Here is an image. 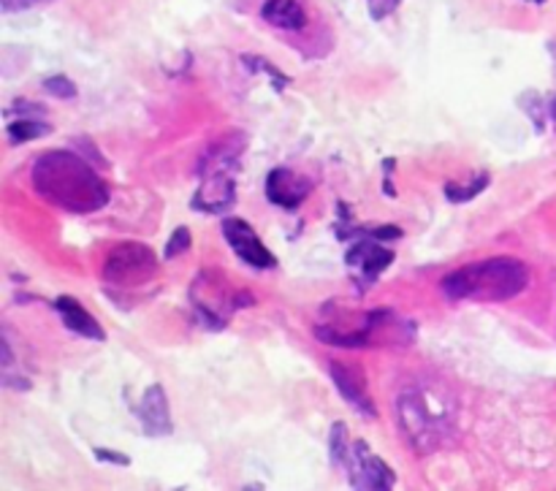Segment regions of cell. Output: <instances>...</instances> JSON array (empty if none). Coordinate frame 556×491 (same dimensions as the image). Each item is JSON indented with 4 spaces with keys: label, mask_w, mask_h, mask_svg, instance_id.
<instances>
[{
    "label": "cell",
    "mask_w": 556,
    "mask_h": 491,
    "mask_svg": "<svg viewBox=\"0 0 556 491\" xmlns=\"http://www.w3.org/2000/svg\"><path fill=\"white\" fill-rule=\"evenodd\" d=\"M33 188L43 201L76 215L98 212L112 196L87 158L65 150H52L38 158L33 166Z\"/></svg>",
    "instance_id": "1"
},
{
    "label": "cell",
    "mask_w": 556,
    "mask_h": 491,
    "mask_svg": "<svg viewBox=\"0 0 556 491\" xmlns=\"http://www.w3.org/2000/svg\"><path fill=\"white\" fill-rule=\"evenodd\" d=\"M530 286V266L519 259H489L448 272L440 282L454 302H508Z\"/></svg>",
    "instance_id": "2"
},
{
    "label": "cell",
    "mask_w": 556,
    "mask_h": 491,
    "mask_svg": "<svg viewBox=\"0 0 556 491\" xmlns=\"http://www.w3.org/2000/svg\"><path fill=\"white\" fill-rule=\"evenodd\" d=\"M402 435L418 454H432L454 435V411L432 389H405L396 400Z\"/></svg>",
    "instance_id": "3"
},
{
    "label": "cell",
    "mask_w": 556,
    "mask_h": 491,
    "mask_svg": "<svg viewBox=\"0 0 556 491\" xmlns=\"http://www.w3.org/2000/svg\"><path fill=\"white\" fill-rule=\"evenodd\" d=\"M239 155H242V141L223 139L220 144L212 147L199 163L201 182L199 190L193 193V201L190 206L199 212H206V215H223L233 206L237 201V174Z\"/></svg>",
    "instance_id": "4"
},
{
    "label": "cell",
    "mask_w": 556,
    "mask_h": 491,
    "mask_svg": "<svg viewBox=\"0 0 556 491\" xmlns=\"http://www.w3.org/2000/svg\"><path fill=\"white\" fill-rule=\"evenodd\" d=\"M190 302H193L195 315H199L206 329L220 331L226 329L231 315L242 310L244 304L253 302V299L248 293H233L223 272L204 269L199 272V277L190 286Z\"/></svg>",
    "instance_id": "5"
},
{
    "label": "cell",
    "mask_w": 556,
    "mask_h": 491,
    "mask_svg": "<svg viewBox=\"0 0 556 491\" xmlns=\"http://www.w3.org/2000/svg\"><path fill=\"white\" fill-rule=\"evenodd\" d=\"M157 272V255L141 242H123L103 261V280L117 288H139Z\"/></svg>",
    "instance_id": "6"
},
{
    "label": "cell",
    "mask_w": 556,
    "mask_h": 491,
    "mask_svg": "<svg viewBox=\"0 0 556 491\" xmlns=\"http://www.w3.org/2000/svg\"><path fill=\"white\" fill-rule=\"evenodd\" d=\"M345 473L356 491H394L396 473L375 451H369L364 440L353 443Z\"/></svg>",
    "instance_id": "7"
},
{
    "label": "cell",
    "mask_w": 556,
    "mask_h": 491,
    "mask_svg": "<svg viewBox=\"0 0 556 491\" xmlns=\"http://www.w3.org/2000/svg\"><path fill=\"white\" fill-rule=\"evenodd\" d=\"M223 237L231 244L233 253L239 255V261H244L253 269H275L277 266V259L271 255V250L261 242L253 226L248 221H242V217H226L223 221Z\"/></svg>",
    "instance_id": "8"
},
{
    "label": "cell",
    "mask_w": 556,
    "mask_h": 491,
    "mask_svg": "<svg viewBox=\"0 0 556 491\" xmlns=\"http://www.w3.org/2000/svg\"><path fill=\"white\" fill-rule=\"evenodd\" d=\"M394 250L386 248V242H378L372 237H362V239H353L351 248L345 253V264L351 266L356 280L362 286H369V282L378 280L391 264H394Z\"/></svg>",
    "instance_id": "9"
},
{
    "label": "cell",
    "mask_w": 556,
    "mask_h": 491,
    "mask_svg": "<svg viewBox=\"0 0 556 491\" xmlns=\"http://www.w3.org/2000/svg\"><path fill=\"white\" fill-rule=\"evenodd\" d=\"M329 373H331V380H334V386L340 389L342 400H345L348 405L356 407V411L367 418L378 416V407H375L372 396H369L362 369L353 367V364L331 362Z\"/></svg>",
    "instance_id": "10"
},
{
    "label": "cell",
    "mask_w": 556,
    "mask_h": 491,
    "mask_svg": "<svg viewBox=\"0 0 556 491\" xmlns=\"http://www.w3.org/2000/svg\"><path fill=\"white\" fill-rule=\"evenodd\" d=\"M136 413H139L141 429H144L147 438H166V435L174 432L172 411H168V396L161 383L150 386V389L144 391Z\"/></svg>",
    "instance_id": "11"
},
{
    "label": "cell",
    "mask_w": 556,
    "mask_h": 491,
    "mask_svg": "<svg viewBox=\"0 0 556 491\" xmlns=\"http://www.w3.org/2000/svg\"><path fill=\"white\" fill-rule=\"evenodd\" d=\"M309 193V182L291 168H275L266 177V199L282 210H296Z\"/></svg>",
    "instance_id": "12"
},
{
    "label": "cell",
    "mask_w": 556,
    "mask_h": 491,
    "mask_svg": "<svg viewBox=\"0 0 556 491\" xmlns=\"http://www.w3.org/2000/svg\"><path fill=\"white\" fill-rule=\"evenodd\" d=\"M54 310H58V315L63 318L65 329L74 331L76 337H85V340H96V342L106 340L101 324H98V320L92 318V315L87 313L74 297H60L58 302H54Z\"/></svg>",
    "instance_id": "13"
},
{
    "label": "cell",
    "mask_w": 556,
    "mask_h": 491,
    "mask_svg": "<svg viewBox=\"0 0 556 491\" xmlns=\"http://www.w3.org/2000/svg\"><path fill=\"white\" fill-rule=\"evenodd\" d=\"M261 16L280 30H302L307 25V14L299 0H266L261 5Z\"/></svg>",
    "instance_id": "14"
},
{
    "label": "cell",
    "mask_w": 556,
    "mask_h": 491,
    "mask_svg": "<svg viewBox=\"0 0 556 491\" xmlns=\"http://www.w3.org/2000/svg\"><path fill=\"white\" fill-rule=\"evenodd\" d=\"M5 134H9L11 144H25V141H36L52 134V125L41 123V119H14V123H9Z\"/></svg>",
    "instance_id": "15"
},
{
    "label": "cell",
    "mask_w": 556,
    "mask_h": 491,
    "mask_svg": "<svg viewBox=\"0 0 556 491\" xmlns=\"http://www.w3.org/2000/svg\"><path fill=\"white\" fill-rule=\"evenodd\" d=\"M486 188H489V174H478V177H472L470 182H448L445 185V196H448V201H454V204H467V201H472Z\"/></svg>",
    "instance_id": "16"
},
{
    "label": "cell",
    "mask_w": 556,
    "mask_h": 491,
    "mask_svg": "<svg viewBox=\"0 0 556 491\" xmlns=\"http://www.w3.org/2000/svg\"><path fill=\"white\" fill-rule=\"evenodd\" d=\"M351 449H353V445L348 443V427L342 421H337L334 427H331V435H329L331 462H334L337 467H345L348 456H351Z\"/></svg>",
    "instance_id": "17"
},
{
    "label": "cell",
    "mask_w": 556,
    "mask_h": 491,
    "mask_svg": "<svg viewBox=\"0 0 556 491\" xmlns=\"http://www.w3.org/2000/svg\"><path fill=\"white\" fill-rule=\"evenodd\" d=\"M242 63L248 65V68H253L255 74H261V71H264V74L269 76V79H271V85H275V90H277V92L286 90L288 81H291V79H288L286 74H282V71H277L275 65H271L269 60H266V58H253V54H244Z\"/></svg>",
    "instance_id": "18"
},
{
    "label": "cell",
    "mask_w": 556,
    "mask_h": 491,
    "mask_svg": "<svg viewBox=\"0 0 556 491\" xmlns=\"http://www.w3.org/2000/svg\"><path fill=\"white\" fill-rule=\"evenodd\" d=\"M43 92H49V96H54V98H76V85L74 81L68 79V76H63V74H54V76H47V79H43Z\"/></svg>",
    "instance_id": "19"
},
{
    "label": "cell",
    "mask_w": 556,
    "mask_h": 491,
    "mask_svg": "<svg viewBox=\"0 0 556 491\" xmlns=\"http://www.w3.org/2000/svg\"><path fill=\"white\" fill-rule=\"evenodd\" d=\"M190 250V231L185 226H179L177 231L172 234V237H168V244H166V259L172 261V259H177V255H182V253H188Z\"/></svg>",
    "instance_id": "20"
},
{
    "label": "cell",
    "mask_w": 556,
    "mask_h": 491,
    "mask_svg": "<svg viewBox=\"0 0 556 491\" xmlns=\"http://www.w3.org/2000/svg\"><path fill=\"white\" fill-rule=\"evenodd\" d=\"M402 0H367V9H369V16L372 20H386V16L394 14L396 9H400Z\"/></svg>",
    "instance_id": "21"
},
{
    "label": "cell",
    "mask_w": 556,
    "mask_h": 491,
    "mask_svg": "<svg viewBox=\"0 0 556 491\" xmlns=\"http://www.w3.org/2000/svg\"><path fill=\"white\" fill-rule=\"evenodd\" d=\"M14 112H20V119H33V117H27V114H47L41 106H38V103H30V101H16L5 114H14Z\"/></svg>",
    "instance_id": "22"
},
{
    "label": "cell",
    "mask_w": 556,
    "mask_h": 491,
    "mask_svg": "<svg viewBox=\"0 0 556 491\" xmlns=\"http://www.w3.org/2000/svg\"><path fill=\"white\" fill-rule=\"evenodd\" d=\"M96 459L109 462V465H119V467H128L130 459L125 454H117V451H106V449H96Z\"/></svg>",
    "instance_id": "23"
},
{
    "label": "cell",
    "mask_w": 556,
    "mask_h": 491,
    "mask_svg": "<svg viewBox=\"0 0 556 491\" xmlns=\"http://www.w3.org/2000/svg\"><path fill=\"white\" fill-rule=\"evenodd\" d=\"M36 0H0V9L3 14H16V11H27Z\"/></svg>",
    "instance_id": "24"
},
{
    "label": "cell",
    "mask_w": 556,
    "mask_h": 491,
    "mask_svg": "<svg viewBox=\"0 0 556 491\" xmlns=\"http://www.w3.org/2000/svg\"><path fill=\"white\" fill-rule=\"evenodd\" d=\"M552 117L556 119V98H554V101H552Z\"/></svg>",
    "instance_id": "25"
},
{
    "label": "cell",
    "mask_w": 556,
    "mask_h": 491,
    "mask_svg": "<svg viewBox=\"0 0 556 491\" xmlns=\"http://www.w3.org/2000/svg\"><path fill=\"white\" fill-rule=\"evenodd\" d=\"M530 3H535V5H543V3H546V0H530Z\"/></svg>",
    "instance_id": "26"
}]
</instances>
